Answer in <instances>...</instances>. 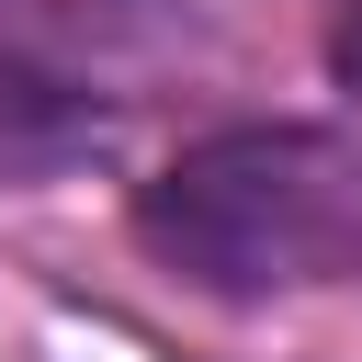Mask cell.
Segmentation results:
<instances>
[{
    "instance_id": "obj_1",
    "label": "cell",
    "mask_w": 362,
    "mask_h": 362,
    "mask_svg": "<svg viewBox=\"0 0 362 362\" xmlns=\"http://www.w3.org/2000/svg\"><path fill=\"white\" fill-rule=\"evenodd\" d=\"M328 57H339V79L362 90V0H339V34H328Z\"/></svg>"
}]
</instances>
